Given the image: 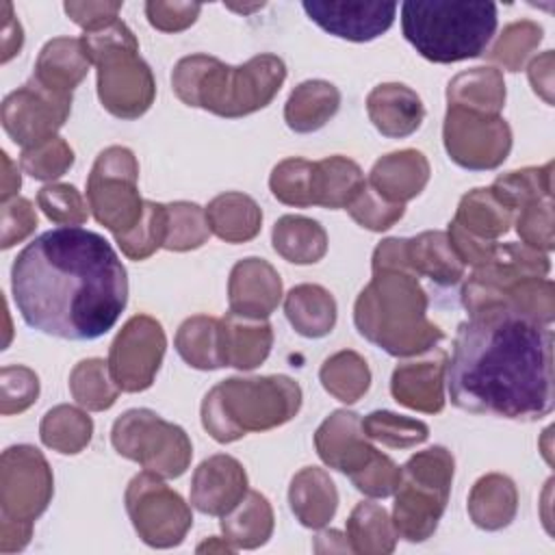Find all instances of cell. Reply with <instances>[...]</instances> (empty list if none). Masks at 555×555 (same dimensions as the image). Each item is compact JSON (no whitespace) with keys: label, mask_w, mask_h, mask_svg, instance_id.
<instances>
[{"label":"cell","mask_w":555,"mask_h":555,"mask_svg":"<svg viewBox=\"0 0 555 555\" xmlns=\"http://www.w3.org/2000/svg\"><path fill=\"white\" fill-rule=\"evenodd\" d=\"M11 293L28 327L63 340H95L124 312L128 275L104 236L63 225L17 254Z\"/></svg>","instance_id":"6da1fadb"},{"label":"cell","mask_w":555,"mask_h":555,"mask_svg":"<svg viewBox=\"0 0 555 555\" xmlns=\"http://www.w3.org/2000/svg\"><path fill=\"white\" fill-rule=\"evenodd\" d=\"M451 403L464 412L540 421L553 412V330L505 306L460 323L444 366Z\"/></svg>","instance_id":"7a4b0ae2"},{"label":"cell","mask_w":555,"mask_h":555,"mask_svg":"<svg viewBox=\"0 0 555 555\" xmlns=\"http://www.w3.org/2000/svg\"><path fill=\"white\" fill-rule=\"evenodd\" d=\"M427 295L418 275L405 269H377L353 306L358 332L390 356L408 358L436 349L442 330L427 321Z\"/></svg>","instance_id":"3957f363"},{"label":"cell","mask_w":555,"mask_h":555,"mask_svg":"<svg viewBox=\"0 0 555 555\" xmlns=\"http://www.w3.org/2000/svg\"><path fill=\"white\" fill-rule=\"evenodd\" d=\"M284 78L286 65L275 54H258L238 67L208 54H191L176 63L171 87L186 106L234 119L264 108Z\"/></svg>","instance_id":"277c9868"},{"label":"cell","mask_w":555,"mask_h":555,"mask_svg":"<svg viewBox=\"0 0 555 555\" xmlns=\"http://www.w3.org/2000/svg\"><path fill=\"white\" fill-rule=\"evenodd\" d=\"M408 43L431 63H457L486 52L496 33V4L490 0H408L401 4Z\"/></svg>","instance_id":"5b68a950"},{"label":"cell","mask_w":555,"mask_h":555,"mask_svg":"<svg viewBox=\"0 0 555 555\" xmlns=\"http://www.w3.org/2000/svg\"><path fill=\"white\" fill-rule=\"evenodd\" d=\"M301 408V388L286 375L230 377L202 401V425L217 442H234L249 431L288 423Z\"/></svg>","instance_id":"8992f818"},{"label":"cell","mask_w":555,"mask_h":555,"mask_svg":"<svg viewBox=\"0 0 555 555\" xmlns=\"http://www.w3.org/2000/svg\"><path fill=\"white\" fill-rule=\"evenodd\" d=\"M85 52L98 67V95L102 106L121 119L141 117L154 102L156 82L150 65L139 56L134 33L121 22L85 33Z\"/></svg>","instance_id":"52a82bcc"},{"label":"cell","mask_w":555,"mask_h":555,"mask_svg":"<svg viewBox=\"0 0 555 555\" xmlns=\"http://www.w3.org/2000/svg\"><path fill=\"white\" fill-rule=\"evenodd\" d=\"M453 481V455L444 447H429L401 466L395 494L392 525L410 542L427 540L447 507Z\"/></svg>","instance_id":"ba28073f"},{"label":"cell","mask_w":555,"mask_h":555,"mask_svg":"<svg viewBox=\"0 0 555 555\" xmlns=\"http://www.w3.org/2000/svg\"><path fill=\"white\" fill-rule=\"evenodd\" d=\"M111 442L119 455L167 479L180 477L193 455L186 431L145 408L124 412L113 423Z\"/></svg>","instance_id":"9c48e42d"},{"label":"cell","mask_w":555,"mask_h":555,"mask_svg":"<svg viewBox=\"0 0 555 555\" xmlns=\"http://www.w3.org/2000/svg\"><path fill=\"white\" fill-rule=\"evenodd\" d=\"M139 165L128 147H106L98 154L87 178V204L98 223L124 236L137 228L143 217L145 199L137 189Z\"/></svg>","instance_id":"30bf717a"},{"label":"cell","mask_w":555,"mask_h":555,"mask_svg":"<svg viewBox=\"0 0 555 555\" xmlns=\"http://www.w3.org/2000/svg\"><path fill=\"white\" fill-rule=\"evenodd\" d=\"M126 509L143 542L158 548L180 544L193 525L191 509L182 496L150 470L139 473L128 483Z\"/></svg>","instance_id":"8fae6325"},{"label":"cell","mask_w":555,"mask_h":555,"mask_svg":"<svg viewBox=\"0 0 555 555\" xmlns=\"http://www.w3.org/2000/svg\"><path fill=\"white\" fill-rule=\"evenodd\" d=\"M442 137L449 158L473 171L499 167L512 150V130L501 115H483L460 106L447 108Z\"/></svg>","instance_id":"7c38bea8"},{"label":"cell","mask_w":555,"mask_h":555,"mask_svg":"<svg viewBox=\"0 0 555 555\" xmlns=\"http://www.w3.org/2000/svg\"><path fill=\"white\" fill-rule=\"evenodd\" d=\"M167 338L160 323L137 314L115 336L108 351V371L124 392H141L154 384L165 356Z\"/></svg>","instance_id":"4fadbf2b"},{"label":"cell","mask_w":555,"mask_h":555,"mask_svg":"<svg viewBox=\"0 0 555 555\" xmlns=\"http://www.w3.org/2000/svg\"><path fill=\"white\" fill-rule=\"evenodd\" d=\"M72 108V95L56 93L30 78L2 102V126L13 143L24 150L37 147L56 137Z\"/></svg>","instance_id":"5bb4252c"},{"label":"cell","mask_w":555,"mask_h":555,"mask_svg":"<svg viewBox=\"0 0 555 555\" xmlns=\"http://www.w3.org/2000/svg\"><path fill=\"white\" fill-rule=\"evenodd\" d=\"M2 518L33 522L52 499V473L46 457L30 444L9 447L0 470Z\"/></svg>","instance_id":"9a60e30c"},{"label":"cell","mask_w":555,"mask_h":555,"mask_svg":"<svg viewBox=\"0 0 555 555\" xmlns=\"http://www.w3.org/2000/svg\"><path fill=\"white\" fill-rule=\"evenodd\" d=\"M306 15L325 33L364 43L384 35L397 13V2H349V0H304Z\"/></svg>","instance_id":"2e32d148"},{"label":"cell","mask_w":555,"mask_h":555,"mask_svg":"<svg viewBox=\"0 0 555 555\" xmlns=\"http://www.w3.org/2000/svg\"><path fill=\"white\" fill-rule=\"evenodd\" d=\"M314 447L319 457L330 468H336L349 477L362 470L377 453L362 429V418L347 410H336L319 425Z\"/></svg>","instance_id":"e0dca14e"},{"label":"cell","mask_w":555,"mask_h":555,"mask_svg":"<svg viewBox=\"0 0 555 555\" xmlns=\"http://www.w3.org/2000/svg\"><path fill=\"white\" fill-rule=\"evenodd\" d=\"M247 494V475L232 455H212L204 460L191 481V503L202 514L225 516Z\"/></svg>","instance_id":"ac0fdd59"},{"label":"cell","mask_w":555,"mask_h":555,"mask_svg":"<svg viewBox=\"0 0 555 555\" xmlns=\"http://www.w3.org/2000/svg\"><path fill=\"white\" fill-rule=\"evenodd\" d=\"M230 312L247 319H267L282 299V280L262 258L238 260L228 282Z\"/></svg>","instance_id":"d6986e66"},{"label":"cell","mask_w":555,"mask_h":555,"mask_svg":"<svg viewBox=\"0 0 555 555\" xmlns=\"http://www.w3.org/2000/svg\"><path fill=\"white\" fill-rule=\"evenodd\" d=\"M444 351H436V356L425 358L421 362L399 364L390 379V392L397 403L436 414L444 408Z\"/></svg>","instance_id":"ffe728a7"},{"label":"cell","mask_w":555,"mask_h":555,"mask_svg":"<svg viewBox=\"0 0 555 555\" xmlns=\"http://www.w3.org/2000/svg\"><path fill=\"white\" fill-rule=\"evenodd\" d=\"M366 111L373 126L390 139H401L416 132L423 124L425 108L421 98L405 85H377L366 98Z\"/></svg>","instance_id":"44dd1931"},{"label":"cell","mask_w":555,"mask_h":555,"mask_svg":"<svg viewBox=\"0 0 555 555\" xmlns=\"http://www.w3.org/2000/svg\"><path fill=\"white\" fill-rule=\"evenodd\" d=\"M219 345L225 366L251 371L267 360L273 345V330L264 319L228 312L219 321Z\"/></svg>","instance_id":"7402d4cb"},{"label":"cell","mask_w":555,"mask_h":555,"mask_svg":"<svg viewBox=\"0 0 555 555\" xmlns=\"http://www.w3.org/2000/svg\"><path fill=\"white\" fill-rule=\"evenodd\" d=\"M429 180V163L416 150H401L382 156L373 169L369 184L392 204H405L416 197Z\"/></svg>","instance_id":"603a6c76"},{"label":"cell","mask_w":555,"mask_h":555,"mask_svg":"<svg viewBox=\"0 0 555 555\" xmlns=\"http://www.w3.org/2000/svg\"><path fill=\"white\" fill-rule=\"evenodd\" d=\"M89 65L91 61L85 52L80 37H56L41 48L33 78H37L43 87L56 93L72 95V91L87 76Z\"/></svg>","instance_id":"cb8c5ba5"},{"label":"cell","mask_w":555,"mask_h":555,"mask_svg":"<svg viewBox=\"0 0 555 555\" xmlns=\"http://www.w3.org/2000/svg\"><path fill=\"white\" fill-rule=\"evenodd\" d=\"M288 501L304 527L319 529L332 520L338 505V492L323 468L308 466L293 477Z\"/></svg>","instance_id":"d4e9b609"},{"label":"cell","mask_w":555,"mask_h":555,"mask_svg":"<svg viewBox=\"0 0 555 555\" xmlns=\"http://www.w3.org/2000/svg\"><path fill=\"white\" fill-rule=\"evenodd\" d=\"M284 312L295 332L306 338L327 336L336 323V301L319 284L293 286L284 299Z\"/></svg>","instance_id":"484cf974"},{"label":"cell","mask_w":555,"mask_h":555,"mask_svg":"<svg viewBox=\"0 0 555 555\" xmlns=\"http://www.w3.org/2000/svg\"><path fill=\"white\" fill-rule=\"evenodd\" d=\"M340 93L327 80H306L295 87L286 106V126L295 132H314L323 128L338 111Z\"/></svg>","instance_id":"4316f807"},{"label":"cell","mask_w":555,"mask_h":555,"mask_svg":"<svg viewBox=\"0 0 555 555\" xmlns=\"http://www.w3.org/2000/svg\"><path fill=\"white\" fill-rule=\"evenodd\" d=\"M206 219L210 232L225 243L251 241L262 225L258 204L249 195L236 191L217 195L206 208Z\"/></svg>","instance_id":"83f0119b"},{"label":"cell","mask_w":555,"mask_h":555,"mask_svg":"<svg viewBox=\"0 0 555 555\" xmlns=\"http://www.w3.org/2000/svg\"><path fill=\"white\" fill-rule=\"evenodd\" d=\"M408 262L416 275H425L436 284H455L464 275V264L453 251L447 232H423L405 238Z\"/></svg>","instance_id":"f1b7e54d"},{"label":"cell","mask_w":555,"mask_h":555,"mask_svg":"<svg viewBox=\"0 0 555 555\" xmlns=\"http://www.w3.org/2000/svg\"><path fill=\"white\" fill-rule=\"evenodd\" d=\"M516 486L509 477L490 473L481 477L468 496V514L481 529L494 531L507 527L516 514Z\"/></svg>","instance_id":"f546056e"},{"label":"cell","mask_w":555,"mask_h":555,"mask_svg":"<svg viewBox=\"0 0 555 555\" xmlns=\"http://www.w3.org/2000/svg\"><path fill=\"white\" fill-rule=\"evenodd\" d=\"M449 106H460L466 111L499 115L505 104V82L494 67H473L457 74L447 89Z\"/></svg>","instance_id":"4dcf8cb0"},{"label":"cell","mask_w":555,"mask_h":555,"mask_svg":"<svg viewBox=\"0 0 555 555\" xmlns=\"http://www.w3.org/2000/svg\"><path fill=\"white\" fill-rule=\"evenodd\" d=\"M362 169L347 156H330L314 163L312 202L323 208H347L364 186Z\"/></svg>","instance_id":"1f68e13d"},{"label":"cell","mask_w":555,"mask_h":555,"mask_svg":"<svg viewBox=\"0 0 555 555\" xmlns=\"http://www.w3.org/2000/svg\"><path fill=\"white\" fill-rule=\"evenodd\" d=\"M273 249L288 262L312 264L319 262L327 251V234L319 221L284 215L273 225Z\"/></svg>","instance_id":"d6a6232c"},{"label":"cell","mask_w":555,"mask_h":555,"mask_svg":"<svg viewBox=\"0 0 555 555\" xmlns=\"http://www.w3.org/2000/svg\"><path fill=\"white\" fill-rule=\"evenodd\" d=\"M453 223L477 238L496 241L512 225V208L490 189H473L462 197Z\"/></svg>","instance_id":"836d02e7"},{"label":"cell","mask_w":555,"mask_h":555,"mask_svg":"<svg viewBox=\"0 0 555 555\" xmlns=\"http://www.w3.org/2000/svg\"><path fill=\"white\" fill-rule=\"evenodd\" d=\"M221 529L230 542L243 548L264 544L273 529V512L260 492H247L221 520Z\"/></svg>","instance_id":"e575fe53"},{"label":"cell","mask_w":555,"mask_h":555,"mask_svg":"<svg viewBox=\"0 0 555 555\" xmlns=\"http://www.w3.org/2000/svg\"><path fill=\"white\" fill-rule=\"evenodd\" d=\"M176 351L180 358L199 371L221 369V345H219V321L206 314H195L186 319L176 334Z\"/></svg>","instance_id":"d590c367"},{"label":"cell","mask_w":555,"mask_h":555,"mask_svg":"<svg viewBox=\"0 0 555 555\" xmlns=\"http://www.w3.org/2000/svg\"><path fill=\"white\" fill-rule=\"evenodd\" d=\"M93 434V421L78 408L56 405L46 412L39 436L41 442L63 455L80 453Z\"/></svg>","instance_id":"8d00e7d4"},{"label":"cell","mask_w":555,"mask_h":555,"mask_svg":"<svg viewBox=\"0 0 555 555\" xmlns=\"http://www.w3.org/2000/svg\"><path fill=\"white\" fill-rule=\"evenodd\" d=\"M319 379L334 399L356 403L371 386V371L360 353L345 349L323 362Z\"/></svg>","instance_id":"74e56055"},{"label":"cell","mask_w":555,"mask_h":555,"mask_svg":"<svg viewBox=\"0 0 555 555\" xmlns=\"http://www.w3.org/2000/svg\"><path fill=\"white\" fill-rule=\"evenodd\" d=\"M347 538H351L353 551L358 553H390L395 548L397 529L384 507L362 501L347 520Z\"/></svg>","instance_id":"f35d334b"},{"label":"cell","mask_w":555,"mask_h":555,"mask_svg":"<svg viewBox=\"0 0 555 555\" xmlns=\"http://www.w3.org/2000/svg\"><path fill=\"white\" fill-rule=\"evenodd\" d=\"M69 390L78 405L93 412L108 410L119 395V388L111 377L108 362L100 358H89L74 366L69 375Z\"/></svg>","instance_id":"ab89813d"},{"label":"cell","mask_w":555,"mask_h":555,"mask_svg":"<svg viewBox=\"0 0 555 555\" xmlns=\"http://www.w3.org/2000/svg\"><path fill=\"white\" fill-rule=\"evenodd\" d=\"M551 171L553 163L544 167H527L518 171H507L494 180L490 191L512 210L522 208L529 202L551 197Z\"/></svg>","instance_id":"60d3db41"},{"label":"cell","mask_w":555,"mask_h":555,"mask_svg":"<svg viewBox=\"0 0 555 555\" xmlns=\"http://www.w3.org/2000/svg\"><path fill=\"white\" fill-rule=\"evenodd\" d=\"M167 206V234H165V249L171 251H189L202 247L208 236V219L206 210L193 202H173Z\"/></svg>","instance_id":"b9f144b4"},{"label":"cell","mask_w":555,"mask_h":555,"mask_svg":"<svg viewBox=\"0 0 555 555\" xmlns=\"http://www.w3.org/2000/svg\"><path fill=\"white\" fill-rule=\"evenodd\" d=\"M362 429L371 440L392 449H410L427 440L429 427L423 421L408 418L388 410H375L362 418Z\"/></svg>","instance_id":"7bdbcfd3"},{"label":"cell","mask_w":555,"mask_h":555,"mask_svg":"<svg viewBox=\"0 0 555 555\" xmlns=\"http://www.w3.org/2000/svg\"><path fill=\"white\" fill-rule=\"evenodd\" d=\"M312 182H314V163L304 158H286L278 163L269 178L271 193L282 204L297 206V208L314 206Z\"/></svg>","instance_id":"ee69618b"},{"label":"cell","mask_w":555,"mask_h":555,"mask_svg":"<svg viewBox=\"0 0 555 555\" xmlns=\"http://www.w3.org/2000/svg\"><path fill=\"white\" fill-rule=\"evenodd\" d=\"M542 41V26L531 20L512 22L503 28L496 43L490 50V59L505 67L507 72H518L522 63L529 59V54L540 46Z\"/></svg>","instance_id":"f6af8a7d"},{"label":"cell","mask_w":555,"mask_h":555,"mask_svg":"<svg viewBox=\"0 0 555 555\" xmlns=\"http://www.w3.org/2000/svg\"><path fill=\"white\" fill-rule=\"evenodd\" d=\"M167 234V206L147 202L137 228L124 236H117V245L132 260H145L158 247H163Z\"/></svg>","instance_id":"bcb514c9"},{"label":"cell","mask_w":555,"mask_h":555,"mask_svg":"<svg viewBox=\"0 0 555 555\" xmlns=\"http://www.w3.org/2000/svg\"><path fill=\"white\" fill-rule=\"evenodd\" d=\"M20 165L35 180H56L74 165V152L61 137H54L37 147L24 150Z\"/></svg>","instance_id":"7dc6e473"},{"label":"cell","mask_w":555,"mask_h":555,"mask_svg":"<svg viewBox=\"0 0 555 555\" xmlns=\"http://www.w3.org/2000/svg\"><path fill=\"white\" fill-rule=\"evenodd\" d=\"M349 215L356 223H360L366 230L382 232L392 228L401 217L405 206L386 202L369 182L362 186V191L353 197V202L347 206Z\"/></svg>","instance_id":"c3c4849f"},{"label":"cell","mask_w":555,"mask_h":555,"mask_svg":"<svg viewBox=\"0 0 555 555\" xmlns=\"http://www.w3.org/2000/svg\"><path fill=\"white\" fill-rule=\"evenodd\" d=\"M43 215L61 225H80L87 221V204L72 184H46L37 193Z\"/></svg>","instance_id":"681fc988"},{"label":"cell","mask_w":555,"mask_h":555,"mask_svg":"<svg viewBox=\"0 0 555 555\" xmlns=\"http://www.w3.org/2000/svg\"><path fill=\"white\" fill-rule=\"evenodd\" d=\"M516 232L525 245L540 251L553 249V202L551 197L529 202L520 208Z\"/></svg>","instance_id":"f907efd6"},{"label":"cell","mask_w":555,"mask_h":555,"mask_svg":"<svg viewBox=\"0 0 555 555\" xmlns=\"http://www.w3.org/2000/svg\"><path fill=\"white\" fill-rule=\"evenodd\" d=\"M39 379L28 366H4L2 369V414L24 412L37 401Z\"/></svg>","instance_id":"816d5d0a"},{"label":"cell","mask_w":555,"mask_h":555,"mask_svg":"<svg viewBox=\"0 0 555 555\" xmlns=\"http://www.w3.org/2000/svg\"><path fill=\"white\" fill-rule=\"evenodd\" d=\"M349 479L366 496L384 499V496H390L397 490L399 479H401V468L388 455L377 451L371 457V462L362 470L351 475Z\"/></svg>","instance_id":"f5cc1de1"},{"label":"cell","mask_w":555,"mask_h":555,"mask_svg":"<svg viewBox=\"0 0 555 555\" xmlns=\"http://www.w3.org/2000/svg\"><path fill=\"white\" fill-rule=\"evenodd\" d=\"M202 13V4L197 2H180V0H150L145 2L147 22L163 33H180L195 24Z\"/></svg>","instance_id":"db71d44e"},{"label":"cell","mask_w":555,"mask_h":555,"mask_svg":"<svg viewBox=\"0 0 555 555\" xmlns=\"http://www.w3.org/2000/svg\"><path fill=\"white\" fill-rule=\"evenodd\" d=\"M37 228V212L33 204L24 197H13L2 202V249L13 247L24 241Z\"/></svg>","instance_id":"11a10c76"},{"label":"cell","mask_w":555,"mask_h":555,"mask_svg":"<svg viewBox=\"0 0 555 555\" xmlns=\"http://www.w3.org/2000/svg\"><path fill=\"white\" fill-rule=\"evenodd\" d=\"M63 11L67 13V17L78 24L80 28H85V33H93L100 30L108 24H113L121 11V2L115 0H87V2H65Z\"/></svg>","instance_id":"9f6ffc18"},{"label":"cell","mask_w":555,"mask_h":555,"mask_svg":"<svg viewBox=\"0 0 555 555\" xmlns=\"http://www.w3.org/2000/svg\"><path fill=\"white\" fill-rule=\"evenodd\" d=\"M2 11H4V15H2L4 17L2 20V63H7L22 50L24 33H22V26L15 20L13 7L9 2L2 4Z\"/></svg>","instance_id":"6f0895ef"},{"label":"cell","mask_w":555,"mask_h":555,"mask_svg":"<svg viewBox=\"0 0 555 555\" xmlns=\"http://www.w3.org/2000/svg\"><path fill=\"white\" fill-rule=\"evenodd\" d=\"M551 76H553V52L546 50L542 56L533 59L529 65V80L533 85V91L540 93L548 104L551 100Z\"/></svg>","instance_id":"680465c9"},{"label":"cell","mask_w":555,"mask_h":555,"mask_svg":"<svg viewBox=\"0 0 555 555\" xmlns=\"http://www.w3.org/2000/svg\"><path fill=\"white\" fill-rule=\"evenodd\" d=\"M2 163H4V180H2V202H4L11 195H15V191L22 186V180H20L17 169L13 171V163L7 156V152H2Z\"/></svg>","instance_id":"91938a15"}]
</instances>
